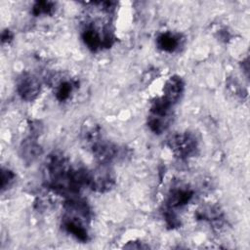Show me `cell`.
I'll use <instances>...</instances> for the list:
<instances>
[{
	"instance_id": "9a60e30c",
	"label": "cell",
	"mask_w": 250,
	"mask_h": 250,
	"mask_svg": "<svg viewBox=\"0 0 250 250\" xmlns=\"http://www.w3.org/2000/svg\"><path fill=\"white\" fill-rule=\"evenodd\" d=\"M16 175L8 168H2L1 170V190L7 189L14 182Z\"/></svg>"
},
{
	"instance_id": "ba28073f",
	"label": "cell",
	"mask_w": 250,
	"mask_h": 250,
	"mask_svg": "<svg viewBox=\"0 0 250 250\" xmlns=\"http://www.w3.org/2000/svg\"><path fill=\"white\" fill-rule=\"evenodd\" d=\"M36 136L28 135L20 146V156L25 164H32L43 153V148L38 143Z\"/></svg>"
},
{
	"instance_id": "9c48e42d",
	"label": "cell",
	"mask_w": 250,
	"mask_h": 250,
	"mask_svg": "<svg viewBox=\"0 0 250 250\" xmlns=\"http://www.w3.org/2000/svg\"><path fill=\"white\" fill-rule=\"evenodd\" d=\"M185 90V82L182 77L173 75L168 78L163 87V97L173 105L179 102Z\"/></svg>"
},
{
	"instance_id": "52a82bcc",
	"label": "cell",
	"mask_w": 250,
	"mask_h": 250,
	"mask_svg": "<svg viewBox=\"0 0 250 250\" xmlns=\"http://www.w3.org/2000/svg\"><path fill=\"white\" fill-rule=\"evenodd\" d=\"M193 197V190L188 186H176L173 187L166 199V207L174 210L187 205Z\"/></svg>"
},
{
	"instance_id": "5b68a950",
	"label": "cell",
	"mask_w": 250,
	"mask_h": 250,
	"mask_svg": "<svg viewBox=\"0 0 250 250\" xmlns=\"http://www.w3.org/2000/svg\"><path fill=\"white\" fill-rule=\"evenodd\" d=\"M93 155L100 164H111L125 156L124 148L104 139H100L91 146Z\"/></svg>"
},
{
	"instance_id": "3957f363",
	"label": "cell",
	"mask_w": 250,
	"mask_h": 250,
	"mask_svg": "<svg viewBox=\"0 0 250 250\" xmlns=\"http://www.w3.org/2000/svg\"><path fill=\"white\" fill-rule=\"evenodd\" d=\"M167 146L179 158L194 156L198 149V140L192 132H184L171 136L167 140Z\"/></svg>"
},
{
	"instance_id": "30bf717a",
	"label": "cell",
	"mask_w": 250,
	"mask_h": 250,
	"mask_svg": "<svg viewBox=\"0 0 250 250\" xmlns=\"http://www.w3.org/2000/svg\"><path fill=\"white\" fill-rule=\"evenodd\" d=\"M181 35L171 31H165L156 37V46L159 50L166 53L175 52L181 45Z\"/></svg>"
},
{
	"instance_id": "7a4b0ae2",
	"label": "cell",
	"mask_w": 250,
	"mask_h": 250,
	"mask_svg": "<svg viewBox=\"0 0 250 250\" xmlns=\"http://www.w3.org/2000/svg\"><path fill=\"white\" fill-rule=\"evenodd\" d=\"M91 210L87 202L69 197L64 203V212L62 218V229L77 240L87 242L90 239L88 230Z\"/></svg>"
},
{
	"instance_id": "8992f818",
	"label": "cell",
	"mask_w": 250,
	"mask_h": 250,
	"mask_svg": "<svg viewBox=\"0 0 250 250\" xmlns=\"http://www.w3.org/2000/svg\"><path fill=\"white\" fill-rule=\"evenodd\" d=\"M17 92L23 101H34L40 93L38 78L29 72L21 73L17 79Z\"/></svg>"
},
{
	"instance_id": "2e32d148",
	"label": "cell",
	"mask_w": 250,
	"mask_h": 250,
	"mask_svg": "<svg viewBox=\"0 0 250 250\" xmlns=\"http://www.w3.org/2000/svg\"><path fill=\"white\" fill-rule=\"evenodd\" d=\"M123 248H126V249H147V248H149V246L147 244H145V242L132 241V242H128L126 245H124Z\"/></svg>"
},
{
	"instance_id": "6da1fadb",
	"label": "cell",
	"mask_w": 250,
	"mask_h": 250,
	"mask_svg": "<svg viewBox=\"0 0 250 250\" xmlns=\"http://www.w3.org/2000/svg\"><path fill=\"white\" fill-rule=\"evenodd\" d=\"M88 170L73 168L68 159L60 152L47 156L43 165L45 186L55 192L73 197L83 187H87Z\"/></svg>"
},
{
	"instance_id": "8fae6325",
	"label": "cell",
	"mask_w": 250,
	"mask_h": 250,
	"mask_svg": "<svg viewBox=\"0 0 250 250\" xmlns=\"http://www.w3.org/2000/svg\"><path fill=\"white\" fill-rule=\"evenodd\" d=\"M196 217L199 220L208 222L215 228H221L224 224V214L217 206H206L198 210Z\"/></svg>"
},
{
	"instance_id": "5bb4252c",
	"label": "cell",
	"mask_w": 250,
	"mask_h": 250,
	"mask_svg": "<svg viewBox=\"0 0 250 250\" xmlns=\"http://www.w3.org/2000/svg\"><path fill=\"white\" fill-rule=\"evenodd\" d=\"M55 3L51 1H37L32 8V14L34 16L52 15L55 11Z\"/></svg>"
},
{
	"instance_id": "e0dca14e",
	"label": "cell",
	"mask_w": 250,
	"mask_h": 250,
	"mask_svg": "<svg viewBox=\"0 0 250 250\" xmlns=\"http://www.w3.org/2000/svg\"><path fill=\"white\" fill-rule=\"evenodd\" d=\"M13 33L9 30V29H6L2 32V35H1V40L3 43L5 42H10L12 39H13Z\"/></svg>"
},
{
	"instance_id": "7c38bea8",
	"label": "cell",
	"mask_w": 250,
	"mask_h": 250,
	"mask_svg": "<svg viewBox=\"0 0 250 250\" xmlns=\"http://www.w3.org/2000/svg\"><path fill=\"white\" fill-rule=\"evenodd\" d=\"M81 137L83 142H85L91 147L96 142L102 139L100 126L93 121H86L81 129Z\"/></svg>"
},
{
	"instance_id": "277c9868",
	"label": "cell",
	"mask_w": 250,
	"mask_h": 250,
	"mask_svg": "<svg viewBox=\"0 0 250 250\" xmlns=\"http://www.w3.org/2000/svg\"><path fill=\"white\" fill-rule=\"evenodd\" d=\"M114 171L109 164H100L93 170L88 171L87 187L100 193L110 190L116 182Z\"/></svg>"
},
{
	"instance_id": "4fadbf2b",
	"label": "cell",
	"mask_w": 250,
	"mask_h": 250,
	"mask_svg": "<svg viewBox=\"0 0 250 250\" xmlns=\"http://www.w3.org/2000/svg\"><path fill=\"white\" fill-rule=\"evenodd\" d=\"M76 86V81L72 79H62L61 78L56 84H55V96L58 101L64 102L69 99L71 93L73 92L74 88Z\"/></svg>"
}]
</instances>
